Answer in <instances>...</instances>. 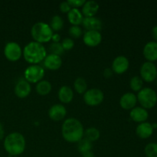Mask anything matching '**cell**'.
<instances>
[{"mask_svg":"<svg viewBox=\"0 0 157 157\" xmlns=\"http://www.w3.org/2000/svg\"><path fill=\"white\" fill-rule=\"evenodd\" d=\"M63 138L68 143H78L84 137V129L81 121L76 118H67L61 127Z\"/></svg>","mask_w":157,"mask_h":157,"instance_id":"cell-1","label":"cell"},{"mask_svg":"<svg viewBox=\"0 0 157 157\" xmlns=\"http://www.w3.org/2000/svg\"><path fill=\"white\" fill-rule=\"evenodd\" d=\"M22 54L25 60L28 63L38 64L44 61L47 56V51L42 44L34 41H31L25 46Z\"/></svg>","mask_w":157,"mask_h":157,"instance_id":"cell-2","label":"cell"},{"mask_svg":"<svg viewBox=\"0 0 157 157\" xmlns=\"http://www.w3.org/2000/svg\"><path fill=\"white\" fill-rule=\"evenodd\" d=\"M25 139L21 133L13 132L6 136L4 140V148L9 155L18 156L23 153L25 150Z\"/></svg>","mask_w":157,"mask_h":157,"instance_id":"cell-3","label":"cell"},{"mask_svg":"<svg viewBox=\"0 0 157 157\" xmlns=\"http://www.w3.org/2000/svg\"><path fill=\"white\" fill-rule=\"evenodd\" d=\"M31 34L35 41L42 44L52 40L54 32L47 23L38 21L33 25L31 29Z\"/></svg>","mask_w":157,"mask_h":157,"instance_id":"cell-4","label":"cell"},{"mask_svg":"<svg viewBox=\"0 0 157 157\" xmlns=\"http://www.w3.org/2000/svg\"><path fill=\"white\" fill-rule=\"evenodd\" d=\"M137 101L141 107L147 109H151L155 107L157 103V94L153 89L150 87H144L138 92L136 96Z\"/></svg>","mask_w":157,"mask_h":157,"instance_id":"cell-5","label":"cell"},{"mask_svg":"<svg viewBox=\"0 0 157 157\" xmlns=\"http://www.w3.org/2000/svg\"><path fill=\"white\" fill-rule=\"evenodd\" d=\"M25 80L29 83H38L44 76V69L39 64H32L27 67L24 73Z\"/></svg>","mask_w":157,"mask_h":157,"instance_id":"cell-6","label":"cell"},{"mask_svg":"<svg viewBox=\"0 0 157 157\" xmlns=\"http://www.w3.org/2000/svg\"><path fill=\"white\" fill-rule=\"evenodd\" d=\"M104 92L98 88H91L87 90L84 94V101L86 104L91 107L98 106L104 101Z\"/></svg>","mask_w":157,"mask_h":157,"instance_id":"cell-7","label":"cell"},{"mask_svg":"<svg viewBox=\"0 0 157 157\" xmlns=\"http://www.w3.org/2000/svg\"><path fill=\"white\" fill-rule=\"evenodd\" d=\"M140 78L146 82H153L157 78V68L153 62L146 61L142 64L140 70Z\"/></svg>","mask_w":157,"mask_h":157,"instance_id":"cell-8","label":"cell"},{"mask_svg":"<svg viewBox=\"0 0 157 157\" xmlns=\"http://www.w3.org/2000/svg\"><path fill=\"white\" fill-rule=\"evenodd\" d=\"M4 55L9 61H17L22 55V49L15 41H9L4 48Z\"/></svg>","mask_w":157,"mask_h":157,"instance_id":"cell-9","label":"cell"},{"mask_svg":"<svg viewBox=\"0 0 157 157\" xmlns=\"http://www.w3.org/2000/svg\"><path fill=\"white\" fill-rule=\"evenodd\" d=\"M129 66H130V62L128 58L124 55H119L116 57L113 61L111 69L113 70V73L122 75L128 70Z\"/></svg>","mask_w":157,"mask_h":157,"instance_id":"cell-10","label":"cell"},{"mask_svg":"<svg viewBox=\"0 0 157 157\" xmlns=\"http://www.w3.org/2000/svg\"><path fill=\"white\" fill-rule=\"evenodd\" d=\"M83 41L89 47H96L102 41V35L98 31H87L83 36Z\"/></svg>","mask_w":157,"mask_h":157,"instance_id":"cell-11","label":"cell"},{"mask_svg":"<svg viewBox=\"0 0 157 157\" xmlns=\"http://www.w3.org/2000/svg\"><path fill=\"white\" fill-rule=\"evenodd\" d=\"M67 115V110L64 105L60 104H54L48 110V116L52 121H60Z\"/></svg>","mask_w":157,"mask_h":157,"instance_id":"cell-12","label":"cell"},{"mask_svg":"<svg viewBox=\"0 0 157 157\" xmlns=\"http://www.w3.org/2000/svg\"><path fill=\"white\" fill-rule=\"evenodd\" d=\"M137 98L132 92H127L120 99V105L124 110H130L136 107Z\"/></svg>","mask_w":157,"mask_h":157,"instance_id":"cell-13","label":"cell"},{"mask_svg":"<svg viewBox=\"0 0 157 157\" xmlns=\"http://www.w3.org/2000/svg\"><path fill=\"white\" fill-rule=\"evenodd\" d=\"M32 90V87H31L30 83L28 82L26 80H20L15 84V94L19 98H25L29 96Z\"/></svg>","mask_w":157,"mask_h":157,"instance_id":"cell-14","label":"cell"},{"mask_svg":"<svg viewBox=\"0 0 157 157\" xmlns=\"http://www.w3.org/2000/svg\"><path fill=\"white\" fill-rule=\"evenodd\" d=\"M44 66L48 70L55 71L59 69L62 64V59L61 56L54 55V54H49L47 55L43 61Z\"/></svg>","mask_w":157,"mask_h":157,"instance_id":"cell-15","label":"cell"},{"mask_svg":"<svg viewBox=\"0 0 157 157\" xmlns=\"http://www.w3.org/2000/svg\"><path fill=\"white\" fill-rule=\"evenodd\" d=\"M143 54L146 59L150 62H153L157 60V42L149 41L145 44L143 51Z\"/></svg>","mask_w":157,"mask_h":157,"instance_id":"cell-16","label":"cell"},{"mask_svg":"<svg viewBox=\"0 0 157 157\" xmlns=\"http://www.w3.org/2000/svg\"><path fill=\"white\" fill-rule=\"evenodd\" d=\"M82 25L87 31H98L102 29V21L97 17H84Z\"/></svg>","mask_w":157,"mask_h":157,"instance_id":"cell-17","label":"cell"},{"mask_svg":"<svg viewBox=\"0 0 157 157\" xmlns=\"http://www.w3.org/2000/svg\"><path fill=\"white\" fill-rule=\"evenodd\" d=\"M130 117L134 122L144 123L148 119V111L142 107H135L130 110Z\"/></svg>","mask_w":157,"mask_h":157,"instance_id":"cell-18","label":"cell"},{"mask_svg":"<svg viewBox=\"0 0 157 157\" xmlns=\"http://www.w3.org/2000/svg\"><path fill=\"white\" fill-rule=\"evenodd\" d=\"M99 10V4L96 1L90 0L86 1L84 6H82L81 13L84 17H94L95 16Z\"/></svg>","mask_w":157,"mask_h":157,"instance_id":"cell-19","label":"cell"},{"mask_svg":"<svg viewBox=\"0 0 157 157\" xmlns=\"http://www.w3.org/2000/svg\"><path fill=\"white\" fill-rule=\"evenodd\" d=\"M153 128L152 124L148 122H144L140 124L136 127V133L141 139H147L150 137L153 133Z\"/></svg>","mask_w":157,"mask_h":157,"instance_id":"cell-20","label":"cell"},{"mask_svg":"<svg viewBox=\"0 0 157 157\" xmlns=\"http://www.w3.org/2000/svg\"><path fill=\"white\" fill-rule=\"evenodd\" d=\"M58 99L64 104H68L73 100L74 91L71 87L67 85H63L58 90Z\"/></svg>","mask_w":157,"mask_h":157,"instance_id":"cell-21","label":"cell"},{"mask_svg":"<svg viewBox=\"0 0 157 157\" xmlns=\"http://www.w3.org/2000/svg\"><path fill=\"white\" fill-rule=\"evenodd\" d=\"M84 15L78 9L72 8L70 12L67 13V18L72 25H80L82 24L84 20Z\"/></svg>","mask_w":157,"mask_h":157,"instance_id":"cell-22","label":"cell"},{"mask_svg":"<svg viewBox=\"0 0 157 157\" xmlns=\"http://www.w3.org/2000/svg\"><path fill=\"white\" fill-rule=\"evenodd\" d=\"M52 84L46 80H41L39 82L37 83L36 87H35L37 93L42 96L48 94L52 90Z\"/></svg>","mask_w":157,"mask_h":157,"instance_id":"cell-23","label":"cell"},{"mask_svg":"<svg viewBox=\"0 0 157 157\" xmlns=\"http://www.w3.org/2000/svg\"><path fill=\"white\" fill-rule=\"evenodd\" d=\"M100 136H101L100 131L96 127H89L84 130V138L91 143L98 140L100 138Z\"/></svg>","mask_w":157,"mask_h":157,"instance_id":"cell-24","label":"cell"},{"mask_svg":"<svg viewBox=\"0 0 157 157\" xmlns=\"http://www.w3.org/2000/svg\"><path fill=\"white\" fill-rule=\"evenodd\" d=\"M74 87H75V90H76V92H78V94H84L87 91V81H86V80L84 78L78 77L75 81Z\"/></svg>","mask_w":157,"mask_h":157,"instance_id":"cell-25","label":"cell"},{"mask_svg":"<svg viewBox=\"0 0 157 157\" xmlns=\"http://www.w3.org/2000/svg\"><path fill=\"white\" fill-rule=\"evenodd\" d=\"M50 27L52 29V31L55 32H58L61 30L64 26V20L62 19L60 15H54L51 19Z\"/></svg>","mask_w":157,"mask_h":157,"instance_id":"cell-26","label":"cell"},{"mask_svg":"<svg viewBox=\"0 0 157 157\" xmlns=\"http://www.w3.org/2000/svg\"><path fill=\"white\" fill-rule=\"evenodd\" d=\"M92 148H93V143L90 142L84 137L78 143V150L81 154L87 151H90L92 150Z\"/></svg>","mask_w":157,"mask_h":157,"instance_id":"cell-27","label":"cell"},{"mask_svg":"<svg viewBox=\"0 0 157 157\" xmlns=\"http://www.w3.org/2000/svg\"><path fill=\"white\" fill-rule=\"evenodd\" d=\"M130 88H131L133 91L139 92L140 90L143 89V86H144V81H143V79L140 78V77L134 76L130 79Z\"/></svg>","mask_w":157,"mask_h":157,"instance_id":"cell-28","label":"cell"},{"mask_svg":"<svg viewBox=\"0 0 157 157\" xmlns=\"http://www.w3.org/2000/svg\"><path fill=\"white\" fill-rule=\"evenodd\" d=\"M144 152L147 157H157V144L156 143L148 144L145 147Z\"/></svg>","mask_w":157,"mask_h":157,"instance_id":"cell-29","label":"cell"},{"mask_svg":"<svg viewBox=\"0 0 157 157\" xmlns=\"http://www.w3.org/2000/svg\"><path fill=\"white\" fill-rule=\"evenodd\" d=\"M49 50H50L51 54H54V55H58V56H61L64 52V48L61 45V43L60 42H52L49 46Z\"/></svg>","mask_w":157,"mask_h":157,"instance_id":"cell-30","label":"cell"},{"mask_svg":"<svg viewBox=\"0 0 157 157\" xmlns=\"http://www.w3.org/2000/svg\"><path fill=\"white\" fill-rule=\"evenodd\" d=\"M68 32L70 36L74 38H79L83 35V30L79 25H71Z\"/></svg>","mask_w":157,"mask_h":157,"instance_id":"cell-31","label":"cell"},{"mask_svg":"<svg viewBox=\"0 0 157 157\" xmlns=\"http://www.w3.org/2000/svg\"><path fill=\"white\" fill-rule=\"evenodd\" d=\"M61 45H62L64 51H69L73 48L74 46H75V42H74V40L72 38H65L61 42Z\"/></svg>","mask_w":157,"mask_h":157,"instance_id":"cell-32","label":"cell"},{"mask_svg":"<svg viewBox=\"0 0 157 157\" xmlns=\"http://www.w3.org/2000/svg\"><path fill=\"white\" fill-rule=\"evenodd\" d=\"M71 9V6H70V4H69L67 1L62 2L59 5V9L62 13H68Z\"/></svg>","mask_w":157,"mask_h":157,"instance_id":"cell-33","label":"cell"},{"mask_svg":"<svg viewBox=\"0 0 157 157\" xmlns=\"http://www.w3.org/2000/svg\"><path fill=\"white\" fill-rule=\"evenodd\" d=\"M68 3L71 8L74 9H78L79 7H82L85 3V0H68Z\"/></svg>","mask_w":157,"mask_h":157,"instance_id":"cell-34","label":"cell"},{"mask_svg":"<svg viewBox=\"0 0 157 157\" xmlns=\"http://www.w3.org/2000/svg\"><path fill=\"white\" fill-rule=\"evenodd\" d=\"M113 74V70H112L111 68H110V67H107V68H105L104 70V72H103L104 76L107 78H110V77H112Z\"/></svg>","mask_w":157,"mask_h":157,"instance_id":"cell-35","label":"cell"},{"mask_svg":"<svg viewBox=\"0 0 157 157\" xmlns=\"http://www.w3.org/2000/svg\"><path fill=\"white\" fill-rule=\"evenodd\" d=\"M151 34H152V36H153V39L155 40L154 41L157 42V25L153 26V29L151 30Z\"/></svg>","mask_w":157,"mask_h":157,"instance_id":"cell-36","label":"cell"},{"mask_svg":"<svg viewBox=\"0 0 157 157\" xmlns=\"http://www.w3.org/2000/svg\"><path fill=\"white\" fill-rule=\"evenodd\" d=\"M52 40L53 41V42H55V43L59 42L60 40H61V35L58 33H54L53 35H52Z\"/></svg>","mask_w":157,"mask_h":157,"instance_id":"cell-37","label":"cell"},{"mask_svg":"<svg viewBox=\"0 0 157 157\" xmlns=\"http://www.w3.org/2000/svg\"><path fill=\"white\" fill-rule=\"evenodd\" d=\"M81 155H82V157H95L94 153V152L92 150L82 153Z\"/></svg>","mask_w":157,"mask_h":157,"instance_id":"cell-38","label":"cell"},{"mask_svg":"<svg viewBox=\"0 0 157 157\" xmlns=\"http://www.w3.org/2000/svg\"><path fill=\"white\" fill-rule=\"evenodd\" d=\"M5 136V130H4V127H3L2 124L0 123V140L4 138Z\"/></svg>","mask_w":157,"mask_h":157,"instance_id":"cell-39","label":"cell"},{"mask_svg":"<svg viewBox=\"0 0 157 157\" xmlns=\"http://www.w3.org/2000/svg\"><path fill=\"white\" fill-rule=\"evenodd\" d=\"M152 127H153V130H154V129L157 128V124H152Z\"/></svg>","mask_w":157,"mask_h":157,"instance_id":"cell-40","label":"cell"},{"mask_svg":"<svg viewBox=\"0 0 157 157\" xmlns=\"http://www.w3.org/2000/svg\"><path fill=\"white\" fill-rule=\"evenodd\" d=\"M156 84H157V78H156Z\"/></svg>","mask_w":157,"mask_h":157,"instance_id":"cell-41","label":"cell"},{"mask_svg":"<svg viewBox=\"0 0 157 157\" xmlns=\"http://www.w3.org/2000/svg\"><path fill=\"white\" fill-rule=\"evenodd\" d=\"M14 157H18V156H14Z\"/></svg>","mask_w":157,"mask_h":157,"instance_id":"cell-42","label":"cell"}]
</instances>
